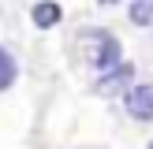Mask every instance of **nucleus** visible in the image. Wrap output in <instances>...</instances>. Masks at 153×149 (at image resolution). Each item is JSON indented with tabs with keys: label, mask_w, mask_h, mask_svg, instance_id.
Masks as SVG:
<instances>
[{
	"label": "nucleus",
	"mask_w": 153,
	"mask_h": 149,
	"mask_svg": "<svg viewBox=\"0 0 153 149\" xmlns=\"http://www.w3.org/2000/svg\"><path fill=\"white\" fill-rule=\"evenodd\" d=\"M127 19H131L134 26H149L153 22V0H134V4L127 7Z\"/></svg>",
	"instance_id": "5"
},
{
	"label": "nucleus",
	"mask_w": 153,
	"mask_h": 149,
	"mask_svg": "<svg viewBox=\"0 0 153 149\" xmlns=\"http://www.w3.org/2000/svg\"><path fill=\"white\" fill-rule=\"evenodd\" d=\"M146 149H153V138H149V145H146Z\"/></svg>",
	"instance_id": "7"
},
{
	"label": "nucleus",
	"mask_w": 153,
	"mask_h": 149,
	"mask_svg": "<svg viewBox=\"0 0 153 149\" xmlns=\"http://www.w3.org/2000/svg\"><path fill=\"white\" fill-rule=\"evenodd\" d=\"M30 19H34V26H37V30H52L60 19H64V7H60L56 0H41V4L30 7Z\"/></svg>",
	"instance_id": "3"
},
{
	"label": "nucleus",
	"mask_w": 153,
	"mask_h": 149,
	"mask_svg": "<svg viewBox=\"0 0 153 149\" xmlns=\"http://www.w3.org/2000/svg\"><path fill=\"white\" fill-rule=\"evenodd\" d=\"M90 41H86V56H90V67L101 74H108L112 67H120V41L116 34H97V30H90Z\"/></svg>",
	"instance_id": "1"
},
{
	"label": "nucleus",
	"mask_w": 153,
	"mask_h": 149,
	"mask_svg": "<svg viewBox=\"0 0 153 149\" xmlns=\"http://www.w3.org/2000/svg\"><path fill=\"white\" fill-rule=\"evenodd\" d=\"M15 74H19V67H15L11 52H7V49H0V93H4V89L15 82Z\"/></svg>",
	"instance_id": "6"
},
{
	"label": "nucleus",
	"mask_w": 153,
	"mask_h": 149,
	"mask_svg": "<svg viewBox=\"0 0 153 149\" xmlns=\"http://www.w3.org/2000/svg\"><path fill=\"white\" fill-rule=\"evenodd\" d=\"M131 74H134V67H131V63H120V67H112L108 74H101V82H97V86H101L105 93H116L123 82H131Z\"/></svg>",
	"instance_id": "4"
},
{
	"label": "nucleus",
	"mask_w": 153,
	"mask_h": 149,
	"mask_svg": "<svg viewBox=\"0 0 153 149\" xmlns=\"http://www.w3.org/2000/svg\"><path fill=\"white\" fill-rule=\"evenodd\" d=\"M123 108L131 119H138V123H149L153 119V82H138V86H131L123 93Z\"/></svg>",
	"instance_id": "2"
}]
</instances>
